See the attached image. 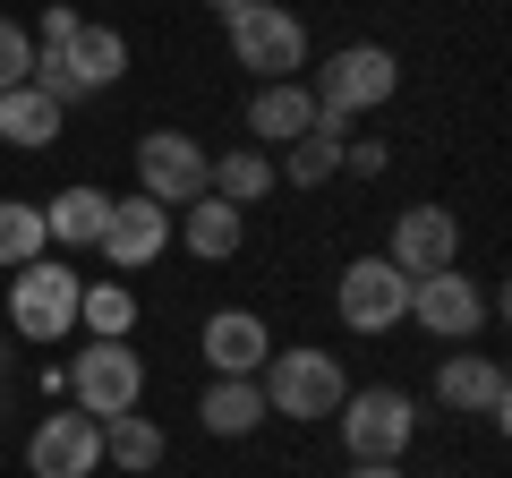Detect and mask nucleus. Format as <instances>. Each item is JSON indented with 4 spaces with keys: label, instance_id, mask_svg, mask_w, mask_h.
Wrapping results in <instances>:
<instances>
[{
    "label": "nucleus",
    "instance_id": "obj_9",
    "mask_svg": "<svg viewBox=\"0 0 512 478\" xmlns=\"http://www.w3.org/2000/svg\"><path fill=\"white\" fill-rule=\"evenodd\" d=\"M333 308H342L350 333H393L410 316V274L384 265V257H359V265H342V282H333Z\"/></svg>",
    "mask_w": 512,
    "mask_h": 478
},
{
    "label": "nucleus",
    "instance_id": "obj_13",
    "mask_svg": "<svg viewBox=\"0 0 512 478\" xmlns=\"http://www.w3.org/2000/svg\"><path fill=\"white\" fill-rule=\"evenodd\" d=\"M120 274H137V265H154L171 248V205H154V197H111V222H103V239H94Z\"/></svg>",
    "mask_w": 512,
    "mask_h": 478
},
{
    "label": "nucleus",
    "instance_id": "obj_19",
    "mask_svg": "<svg viewBox=\"0 0 512 478\" xmlns=\"http://www.w3.org/2000/svg\"><path fill=\"white\" fill-rule=\"evenodd\" d=\"M342 146H350V120L316 111V129L299 137V146H282V180H299V188H325L333 171H342Z\"/></svg>",
    "mask_w": 512,
    "mask_h": 478
},
{
    "label": "nucleus",
    "instance_id": "obj_22",
    "mask_svg": "<svg viewBox=\"0 0 512 478\" xmlns=\"http://www.w3.org/2000/svg\"><path fill=\"white\" fill-rule=\"evenodd\" d=\"M52 137H60V103L35 86V77L0 94V146H52Z\"/></svg>",
    "mask_w": 512,
    "mask_h": 478
},
{
    "label": "nucleus",
    "instance_id": "obj_4",
    "mask_svg": "<svg viewBox=\"0 0 512 478\" xmlns=\"http://www.w3.org/2000/svg\"><path fill=\"white\" fill-rule=\"evenodd\" d=\"M231 60L248 77H265V86H282V77L308 69V26L282 9V0H248V9H231Z\"/></svg>",
    "mask_w": 512,
    "mask_h": 478
},
{
    "label": "nucleus",
    "instance_id": "obj_7",
    "mask_svg": "<svg viewBox=\"0 0 512 478\" xmlns=\"http://www.w3.org/2000/svg\"><path fill=\"white\" fill-rule=\"evenodd\" d=\"M69 402L86 410V419H120V410L146 402V359L128 342H86L69 359Z\"/></svg>",
    "mask_w": 512,
    "mask_h": 478
},
{
    "label": "nucleus",
    "instance_id": "obj_11",
    "mask_svg": "<svg viewBox=\"0 0 512 478\" xmlns=\"http://www.w3.org/2000/svg\"><path fill=\"white\" fill-rule=\"evenodd\" d=\"M103 470V419L86 410H52L26 436V478H94Z\"/></svg>",
    "mask_w": 512,
    "mask_h": 478
},
{
    "label": "nucleus",
    "instance_id": "obj_26",
    "mask_svg": "<svg viewBox=\"0 0 512 478\" xmlns=\"http://www.w3.org/2000/svg\"><path fill=\"white\" fill-rule=\"evenodd\" d=\"M26 77H35V35H26L18 18H0V94L26 86Z\"/></svg>",
    "mask_w": 512,
    "mask_h": 478
},
{
    "label": "nucleus",
    "instance_id": "obj_20",
    "mask_svg": "<svg viewBox=\"0 0 512 478\" xmlns=\"http://www.w3.org/2000/svg\"><path fill=\"white\" fill-rule=\"evenodd\" d=\"M274 180H282V171H274V154H265V146H231V154H214V180H205V188H214L222 205L248 214V205L274 197Z\"/></svg>",
    "mask_w": 512,
    "mask_h": 478
},
{
    "label": "nucleus",
    "instance_id": "obj_17",
    "mask_svg": "<svg viewBox=\"0 0 512 478\" xmlns=\"http://www.w3.org/2000/svg\"><path fill=\"white\" fill-rule=\"evenodd\" d=\"M171 239H188V257L222 265V257H239V239H248V214H239V205H222L214 188H205L197 205H180V214H171Z\"/></svg>",
    "mask_w": 512,
    "mask_h": 478
},
{
    "label": "nucleus",
    "instance_id": "obj_21",
    "mask_svg": "<svg viewBox=\"0 0 512 478\" xmlns=\"http://www.w3.org/2000/svg\"><path fill=\"white\" fill-rule=\"evenodd\" d=\"M205 436H256V419H265V393H256V376H214L197 402Z\"/></svg>",
    "mask_w": 512,
    "mask_h": 478
},
{
    "label": "nucleus",
    "instance_id": "obj_3",
    "mask_svg": "<svg viewBox=\"0 0 512 478\" xmlns=\"http://www.w3.org/2000/svg\"><path fill=\"white\" fill-rule=\"evenodd\" d=\"M265 419H333L342 410V393H350V376H342V359L333 350H274L265 359Z\"/></svg>",
    "mask_w": 512,
    "mask_h": 478
},
{
    "label": "nucleus",
    "instance_id": "obj_29",
    "mask_svg": "<svg viewBox=\"0 0 512 478\" xmlns=\"http://www.w3.org/2000/svg\"><path fill=\"white\" fill-rule=\"evenodd\" d=\"M205 9H214V18H231V9H248V0H205Z\"/></svg>",
    "mask_w": 512,
    "mask_h": 478
},
{
    "label": "nucleus",
    "instance_id": "obj_25",
    "mask_svg": "<svg viewBox=\"0 0 512 478\" xmlns=\"http://www.w3.org/2000/svg\"><path fill=\"white\" fill-rule=\"evenodd\" d=\"M103 461H120V470H154V461H163V427H154L146 410L103 419Z\"/></svg>",
    "mask_w": 512,
    "mask_h": 478
},
{
    "label": "nucleus",
    "instance_id": "obj_2",
    "mask_svg": "<svg viewBox=\"0 0 512 478\" xmlns=\"http://www.w3.org/2000/svg\"><path fill=\"white\" fill-rule=\"evenodd\" d=\"M77 299H86V274H69L60 257L18 265V274H9V333H18V342H69Z\"/></svg>",
    "mask_w": 512,
    "mask_h": 478
},
{
    "label": "nucleus",
    "instance_id": "obj_28",
    "mask_svg": "<svg viewBox=\"0 0 512 478\" xmlns=\"http://www.w3.org/2000/svg\"><path fill=\"white\" fill-rule=\"evenodd\" d=\"M350 478H402V461H350Z\"/></svg>",
    "mask_w": 512,
    "mask_h": 478
},
{
    "label": "nucleus",
    "instance_id": "obj_14",
    "mask_svg": "<svg viewBox=\"0 0 512 478\" xmlns=\"http://www.w3.org/2000/svg\"><path fill=\"white\" fill-rule=\"evenodd\" d=\"M436 402H444V410H478V419H495V427L512 419L504 368H495V359H478V350H453V359L436 368Z\"/></svg>",
    "mask_w": 512,
    "mask_h": 478
},
{
    "label": "nucleus",
    "instance_id": "obj_23",
    "mask_svg": "<svg viewBox=\"0 0 512 478\" xmlns=\"http://www.w3.org/2000/svg\"><path fill=\"white\" fill-rule=\"evenodd\" d=\"M77 325H86V342H128V333H137V291H128V282H86Z\"/></svg>",
    "mask_w": 512,
    "mask_h": 478
},
{
    "label": "nucleus",
    "instance_id": "obj_5",
    "mask_svg": "<svg viewBox=\"0 0 512 478\" xmlns=\"http://www.w3.org/2000/svg\"><path fill=\"white\" fill-rule=\"evenodd\" d=\"M308 94L333 120H359V111H376V103L402 94V60L384 52V43H342V52H325V69H316Z\"/></svg>",
    "mask_w": 512,
    "mask_h": 478
},
{
    "label": "nucleus",
    "instance_id": "obj_10",
    "mask_svg": "<svg viewBox=\"0 0 512 478\" xmlns=\"http://www.w3.org/2000/svg\"><path fill=\"white\" fill-rule=\"evenodd\" d=\"M487 308H495V299L478 291L461 265H444V274H419V282H410V325H427L436 342H470V333L487 325Z\"/></svg>",
    "mask_w": 512,
    "mask_h": 478
},
{
    "label": "nucleus",
    "instance_id": "obj_1",
    "mask_svg": "<svg viewBox=\"0 0 512 478\" xmlns=\"http://www.w3.org/2000/svg\"><path fill=\"white\" fill-rule=\"evenodd\" d=\"M120 69H128L120 26H94V18H77V9H43V26H35V86L52 94L60 111L86 103V94H103V86H120Z\"/></svg>",
    "mask_w": 512,
    "mask_h": 478
},
{
    "label": "nucleus",
    "instance_id": "obj_18",
    "mask_svg": "<svg viewBox=\"0 0 512 478\" xmlns=\"http://www.w3.org/2000/svg\"><path fill=\"white\" fill-rule=\"evenodd\" d=\"M103 222H111V188H94V180L60 188V197L43 205V231H52V248H94V239H103Z\"/></svg>",
    "mask_w": 512,
    "mask_h": 478
},
{
    "label": "nucleus",
    "instance_id": "obj_6",
    "mask_svg": "<svg viewBox=\"0 0 512 478\" xmlns=\"http://www.w3.org/2000/svg\"><path fill=\"white\" fill-rule=\"evenodd\" d=\"M333 427H342V453L350 461H402L410 436H419V402L393 393V385H367V393H342Z\"/></svg>",
    "mask_w": 512,
    "mask_h": 478
},
{
    "label": "nucleus",
    "instance_id": "obj_15",
    "mask_svg": "<svg viewBox=\"0 0 512 478\" xmlns=\"http://www.w3.org/2000/svg\"><path fill=\"white\" fill-rule=\"evenodd\" d=\"M197 350L214 359V376H256L265 359H274V333H265V316H256V308H214Z\"/></svg>",
    "mask_w": 512,
    "mask_h": 478
},
{
    "label": "nucleus",
    "instance_id": "obj_16",
    "mask_svg": "<svg viewBox=\"0 0 512 478\" xmlns=\"http://www.w3.org/2000/svg\"><path fill=\"white\" fill-rule=\"evenodd\" d=\"M308 129H316V94L299 86V77L248 94V146H299Z\"/></svg>",
    "mask_w": 512,
    "mask_h": 478
},
{
    "label": "nucleus",
    "instance_id": "obj_24",
    "mask_svg": "<svg viewBox=\"0 0 512 478\" xmlns=\"http://www.w3.org/2000/svg\"><path fill=\"white\" fill-rule=\"evenodd\" d=\"M52 257V231H43V205L35 197H0V265L18 274V265Z\"/></svg>",
    "mask_w": 512,
    "mask_h": 478
},
{
    "label": "nucleus",
    "instance_id": "obj_27",
    "mask_svg": "<svg viewBox=\"0 0 512 478\" xmlns=\"http://www.w3.org/2000/svg\"><path fill=\"white\" fill-rule=\"evenodd\" d=\"M342 171H359V180H376V171H384V146H376V137H350V146H342Z\"/></svg>",
    "mask_w": 512,
    "mask_h": 478
},
{
    "label": "nucleus",
    "instance_id": "obj_8",
    "mask_svg": "<svg viewBox=\"0 0 512 478\" xmlns=\"http://www.w3.org/2000/svg\"><path fill=\"white\" fill-rule=\"evenodd\" d=\"M205 180H214V154L197 146V137H180V129H146L137 137V197H154V205H197L205 197Z\"/></svg>",
    "mask_w": 512,
    "mask_h": 478
},
{
    "label": "nucleus",
    "instance_id": "obj_12",
    "mask_svg": "<svg viewBox=\"0 0 512 478\" xmlns=\"http://www.w3.org/2000/svg\"><path fill=\"white\" fill-rule=\"evenodd\" d=\"M384 265H402L410 282L461 265V214H453V205H402V214H393V248H384Z\"/></svg>",
    "mask_w": 512,
    "mask_h": 478
}]
</instances>
